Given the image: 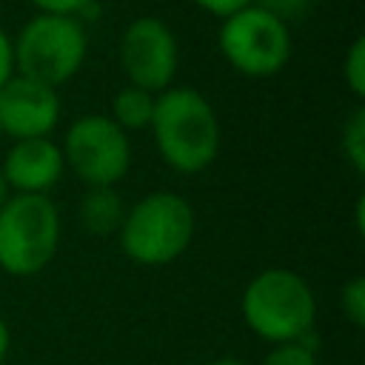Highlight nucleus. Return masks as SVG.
Segmentation results:
<instances>
[{
    "mask_svg": "<svg viewBox=\"0 0 365 365\" xmlns=\"http://www.w3.org/2000/svg\"><path fill=\"white\" fill-rule=\"evenodd\" d=\"M151 134L160 157L180 174L205 171L220 151V120L214 106L188 86H168L154 100Z\"/></svg>",
    "mask_w": 365,
    "mask_h": 365,
    "instance_id": "1",
    "label": "nucleus"
},
{
    "mask_svg": "<svg viewBox=\"0 0 365 365\" xmlns=\"http://www.w3.org/2000/svg\"><path fill=\"white\" fill-rule=\"evenodd\" d=\"M245 325L265 342H299L314 331L317 299L311 285L288 268H268L257 274L240 299Z\"/></svg>",
    "mask_w": 365,
    "mask_h": 365,
    "instance_id": "2",
    "label": "nucleus"
},
{
    "mask_svg": "<svg viewBox=\"0 0 365 365\" xmlns=\"http://www.w3.org/2000/svg\"><path fill=\"white\" fill-rule=\"evenodd\" d=\"M123 254L145 268L174 262L194 237V208L174 191H151L140 197L120 222Z\"/></svg>",
    "mask_w": 365,
    "mask_h": 365,
    "instance_id": "3",
    "label": "nucleus"
},
{
    "mask_svg": "<svg viewBox=\"0 0 365 365\" xmlns=\"http://www.w3.org/2000/svg\"><path fill=\"white\" fill-rule=\"evenodd\" d=\"M60 211L46 194H9L0 205V268L11 277L40 274L57 254Z\"/></svg>",
    "mask_w": 365,
    "mask_h": 365,
    "instance_id": "4",
    "label": "nucleus"
},
{
    "mask_svg": "<svg viewBox=\"0 0 365 365\" xmlns=\"http://www.w3.org/2000/svg\"><path fill=\"white\" fill-rule=\"evenodd\" d=\"M11 43L14 71L51 88L68 83L83 68L88 51L83 23L66 14H34Z\"/></svg>",
    "mask_w": 365,
    "mask_h": 365,
    "instance_id": "5",
    "label": "nucleus"
},
{
    "mask_svg": "<svg viewBox=\"0 0 365 365\" xmlns=\"http://www.w3.org/2000/svg\"><path fill=\"white\" fill-rule=\"evenodd\" d=\"M217 46L234 71L245 77H271L288 63L294 37L285 20L254 3L220 23Z\"/></svg>",
    "mask_w": 365,
    "mask_h": 365,
    "instance_id": "6",
    "label": "nucleus"
},
{
    "mask_svg": "<svg viewBox=\"0 0 365 365\" xmlns=\"http://www.w3.org/2000/svg\"><path fill=\"white\" fill-rule=\"evenodd\" d=\"M66 165L88 185H117L131 168V143L128 134L108 114H83L77 117L63 143Z\"/></svg>",
    "mask_w": 365,
    "mask_h": 365,
    "instance_id": "7",
    "label": "nucleus"
},
{
    "mask_svg": "<svg viewBox=\"0 0 365 365\" xmlns=\"http://www.w3.org/2000/svg\"><path fill=\"white\" fill-rule=\"evenodd\" d=\"M120 63L128 86L160 94L171 86L180 68V46L168 23L160 17H137L120 37Z\"/></svg>",
    "mask_w": 365,
    "mask_h": 365,
    "instance_id": "8",
    "label": "nucleus"
},
{
    "mask_svg": "<svg viewBox=\"0 0 365 365\" xmlns=\"http://www.w3.org/2000/svg\"><path fill=\"white\" fill-rule=\"evenodd\" d=\"M60 123L57 88L14 74L0 88V131L14 140L48 137Z\"/></svg>",
    "mask_w": 365,
    "mask_h": 365,
    "instance_id": "9",
    "label": "nucleus"
},
{
    "mask_svg": "<svg viewBox=\"0 0 365 365\" xmlns=\"http://www.w3.org/2000/svg\"><path fill=\"white\" fill-rule=\"evenodd\" d=\"M0 171L6 185L17 194H46L63 177L66 160L60 145H54L48 137H31L17 140L9 148Z\"/></svg>",
    "mask_w": 365,
    "mask_h": 365,
    "instance_id": "10",
    "label": "nucleus"
},
{
    "mask_svg": "<svg viewBox=\"0 0 365 365\" xmlns=\"http://www.w3.org/2000/svg\"><path fill=\"white\" fill-rule=\"evenodd\" d=\"M123 217H125V205L114 191V185H94L80 200V222L86 225V231L97 237H108L120 231Z\"/></svg>",
    "mask_w": 365,
    "mask_h": 365,
    "instance_id": "11",
    "label": "nucleus"
},
{
    "mask_svg": "<svg viewBox=\"0 0 365 365\" xmlns=\"http://www.w3.org/2000/svg\"><path fill=\"white\" fill-rule=\"evenodd\" d=\"M154 100L157 94L145 91V88H137V86H125L114 94L111 100V120L128 134V131H143L151 125V117H154Z\"/></svg>",
    "mask_w": 365,
    "mask_h": 365,
    "instance_id": "12",
    "label": "nucleus"
},
{
    "mask_svg": "<svg viewBox=\"0 0 365 365\" xmlns=\"http://www.w3.org/2000/svg\"><path fill=\"white\" fill-rule=\"evenodd\" d=\"M339 145H342V154H345L348 165L356 174H365V108H362V103L345 120Z\"/></svg>",
    "mask_w": 365,
    "mask_h": 365,
    "instance_id": "13",
    "label": "nucleus"
},
{
    "mask_svg": "<svg viewBox=\"0 0 365 365\" xmlns=\"http://www.w3.org/2000/svg\"><path fill=\"white\" fill-rule=\"evenodd\" d=\"M259 365H319L317 362V339H314V331L305 334L299 342L274 345Z\"/></svg>",
    "mask_w": 365,
    "mask_h": 365,
    "instance_id": "14",
    "label": "nucleus"
},
{
    "mask_svg": "<svg viewBox=\"0 0 365 365\" xmlns=\"http://www.w3.org/2000/svg\"><path fill=\"white\" fill-rule=\"evenodd\" d=\"M342 77H345V86L348 91L362 100L365 97V40L356 37L345 54V63H342Z\"/></svg>",
    "mask_w": 365,
    "mask_h": 365,
    "instance_id": "15",
    "label": "nucleus"
},
{
    "mask_svg": "<svg viewBox=\"0 0 365 365\" xmlns=\"http://www.w3.org/2000/svg\"><path fill=\"white\" fill-rule=\"evenodd\" d=\"M339 305H342L345 319H348L354 328H362V325H365V277H351V279L342 285Z\"/></svg>",
    "mask_w": 365,
    "mask_h": 365,
    "instance_id": "16",
    "label": "nucleus"
},
{
    "mask_svg": "<svg viewBox=\"0 0 365 365\" xmlns=\"http://www.w3.org/2000/svg\"><path fill=\"white\" fill-rule=\"evenodd\" d=\"M191 3H194L197 9H202V11L214 14V17L225 20V17H231L234 11H242V9L254 6L257 0H191Z\"/></svg>",
    "mask_w": 365,
    "mask_h": 365,
    "instance_id": "17",
    "label": "nucleus"
},
{
    "mask_svg": "<svg viewBox=\"0 0 365 365\" xmlns=\"http://www.w3.org/2000/svg\"><path fill=\"white\" fill-rule=\"evenodd\" d=\"M262 9H268L271 14H277L279 20H291V17H302L308 11V3L311 0H257Z\"/></svg>",
    "mask_w": 365,
    "mask_h": 365,
    "instance_id": "18",
    "label": "nucleus"
},
{
    "mask_svg": "<svg viewBox=\"0 0 365 365\" xmlns=\"http://www.w3.org/2000/svg\"><path fill=\"white\" fill-rule=\"evenodd\" d=\"M40 14H66V17H77L83 9L91 6V0H31Z\"/></svg>",
    "mask_w": 365,
    "mask_h": 365,
    "instance_id": "19",
    "label": "nucleus"
},
{
    "mask_svg": "<svg viewBox=\"0 0 365 365\" xmlns=\"http://www.w3.org/2000/svg\"><path fill=\"white\" fill-rule=\"evenodd\" d=\"M17 71H14V43H11V37L0 29V88L14 77Z\"/></svg>",
    "mask_w": 365,
    "mask_h": 365,
    "instance_id": "20",
    "label": "nucleus"
},
{
    "mask_svg": "<svg viewBox=\"0 0 365 365\" xmlns=\"http://www.w3.org/2000/svg\"><path fill=\"white\" fill-rule=\"evenodd\" d=\"M9 345H11V336H9V325H6V319L0 317V362L6 359V354H9Z\"/></svg>",
    "mask_w": 365,
    "mask_h": 365,
    "instance_id": "21",
    "label": "nucleus"
},
{
    "mask_svg": "<svg viewBox=\"0 0 365 365\" xmlns=\"http://www.w3.org/2000/svg\"><path fill=\"white\" fill-rule=\"evenodd\" d=\"M362 214H365V200L359 197L356 200V211H354V220H356V231L362 234Z\"/></svg>",
    "mask_w": 365,
    "mask_h": 365,
    "instance_id": "22",
    "label": "nucleus"
},
{
    "mask_svg": "<svg viewBox=\"0 0 365 365\" xmlns=\"http://www.w3.org/2000/svg\"><path fill=\"white\" fill-rule=\"evenodd\" d=\"M208 365H245V362L237 359V356H220V359H214V362H208Z\"/></svg>",
    "mask_w": 365,
    "mask_h": 365,
    "instance_id": "23",
    "label": "nucleus"
},
{
    "mask_svg": "<svg viewBox=\"0 0 365 365\" xmlns=\"http://www.w3.org/2000/svg\"><path fill=\"white\" fill-rule=\"evenodd\" d=\"M6 197H9V185H6V180H3V171H0V205L6 202Z\"/></svg>",
    "mask_w": 365,
    "mask_h": 365,
    "instance_id": "24",
    "label": "nucleus"
},
{
    "mask_svg": "<svg viewBox=\"0 0 365 365\" xmlns=\"http://www.w3.org/2000/svg\"><path fill=\"white\" fill-rule=\"evenodd\" d=\"M0 134H3V131H0Z\"/></svg>",
    "mask_w": 365,
    "mask_h": 365,
    "instance_id": "25",
    "label": "nucleus"
}]
</instances>
